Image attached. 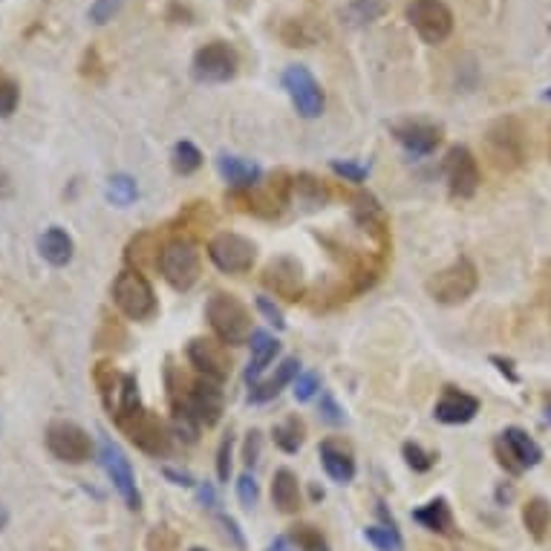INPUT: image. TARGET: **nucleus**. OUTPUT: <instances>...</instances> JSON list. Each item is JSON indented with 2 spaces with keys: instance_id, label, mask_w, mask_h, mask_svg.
<instances>
[{
  "instance_id": "nucleus-23",
  "label": "nucleus",
  "mask_w": 551,
  "mask_h": 551,
  "mask_svg": "<svg viewBox=\"0 0 551 551\" xmlns=\"http://www.w3.org/2000/svg\"><path fill=\"white\" fill-rule=\"evenodd\" d=\"M321 465L329 474V479H335L338 485H347L355 476V459H352V451L347 445L335 442V439H326L321 445Z\"/></svg>"
},
{
  "instance_id": "nucleus-26",
  "label": "nucleus",
  "mask_w": 551,
  "mask_h": 551,
  "mask_svg": "<svg viewBox=\"0 0 551 551\" xmlns=\"http://www.w3.org/2000/svg\"><path fill=\"white\" fill-rule=\"evenodd\" d=\"M413 520L419 526L430 528V531H439V534H451L453 531L451 505L445 500H430L419 511H413Z\"/></svg>"
},
{
  "instance_id": "nucleus-19",
  "label": "nucleus",
  "mask_w": 551,
  "mask_h": 551,
  "mask_svg": "<svg viewBox=\"0 0 551 551\" xmlns=\"http://www.w3.org/2000/svg\"><path fill=\"white\" fill-rule=\"evenodd\" d=\"M476 413H479V399L456 390V387H445L442 399L433 407V416L442 425H468L471 419H476Z\"/></svg>"
},
{
  "instance_id": "nucleus-46",
  "label": "nucleus",
  "mask_w": 551,
  "mask_h": 551,
  "mask_svg": "<svg viewBox=\"0 0 551 551\" xmlns=\"http://www.w3.org/2000/svg\"><path fill=\"white\" fill-rule=\"evenodd\" d=\"M217 520H220V526H223V531H226V537H231V543H234L240 551L246 549V540H243V534H240L237 523H234L231 517H226V514H223V517H217Z\"/></svg>"
},
{
  "instance_id": "nucleus-35",
  "label": "nucleus",
  "mask_w": 551,
  "mask_h": 551,
  "mask_svg": "<svg viewBox=\"0 0 551 551\" xmlns=\"http://www.w3.org/2000/svg\"><path fill=\"white\" fill-rule=\"evenodd\" d=\"M18 101H21V90L12 78L0 76V119L12 116L18 110Z\"/></svg>"
},
{
  "instance_id": "nucleus-39",
  "label": "nucleus",
  "mask_w": 551,
  "mask_h": 551,
  "mask_svg": "<svg viewBox=\"0 0 551 551\" xmlns=\"http://www.w3.org/2000/svg\"><path fill=\"white\" fill-rule=\"evenodd\" d=\"M321 390V378H318V373H301V376L295 378V399L301 401H309L315 399V393Z\"/></svg>"
},
{
  "instance_id": "nucleus-36",
  "label": "nucleus",
  "mask_w": 551,
  "mask_h": 551,
  "mask_svg": "<svg viewBox=\"0 0 551 551\" xmlns=\"http://www.w3.org/2000/svg\"><path fill=\"white\" fill-rule=\"evenodd\" d=\"M401 453H404L407 465H410L416 474H425V471L433 468V456H430L422 445H416V442H407V445L401 448Z\"/></svg>"
},
{
  "instance_id": "nucleus-14",
  "label": "nucleus",
  "mask_w": 551,
  "mask_h": 551,
  "mask_svg": "<svg viewBox=\"0 0 551 551\" xmlns=\"http://www.w3.org/2000/svg\"><path fill=\"white\" fill-rule=\"evenodd\" d=\"M283 90L289 93V99L303 119H318L324 113V90H321L318 78L301 64H295L283 73Z\"/></svg>"
},
{
  "instance_id": "nucleus-16",
  "label": "nucleus",
  "mask_w": 551,
  "mask_h": 551,
  "mask_svg": "<svg viewBox=\"0 0 551 551\" xmlns=\"http://www.w3.org/2000/svg\"><path fill=\"white\" fill-rule=\"evenodd\" d=\"M188 361L200 370L202 376L214 384H223L231 376V355L223 341L214 338H194L188 344Z\"/></svg>"
},
{
  "instance_id": "nucleus-18",
  "label": "nucleus",
  "mask_w": 551,
  "mask_h": 551,
  "mask_svg": "<svg viewBox=\"0 0 551 551\" xmlns=\"http://www.w3.org/2000/svg\"><path fill=\"white\" fill-rule=\"evenodd\" d=\"M393 136L399 139V145L413 156H430L442 145V127L427 125V122H404L393 127Z\"/></svg>"
},
{
  "instance_id": "nucleus-50",
  "label": "nucleus",
  "mask_w": 551,
  "mask_h": 551,
  "mask_svg": "<svg viewBox=\"0 0 551 551\" xmlns=\"http://www.w3.org/2000/svg\"><path fill=\"white\" fill-rule=\"evenodd\" d=\"M12 182H9V174L6 171H0V200H6V197H12Z\"/></svg>"
},
{
  "instance_id": "nucleus-24",
  "label": "nucleus",
  "mask_w": 551,
  "mask_h": 551,
  "mask_svg": "<svg viewBox=\"0 0 551 551\" xmlns=\"http://www.w3.org/2000/svg\"><path fill=\"white\" fill-rule=\"evenodd\" d=\"M249 347L251 364L249 370H246V381L254 387V384H257V376L269 367V361H275V355L280 352V341H277L272 332H266V329H254L249 338Z\"/></svg>"
},
{
  "instance_id": "nucleus-28",
  "label": "nucleus",
  "mask_w": 551,
  "mask_h": 551,
  "mask_svg": "<svg viewBox=\"0 0 551 551\" xmlns=\"http://www.w3.org/2000/svg\"><path fill=\"white\" fill-rule=\"evenodd\" d=\"M272 436H275V445L283 453H298L301 451L303 439H306V427L298 416H289L286 422H280V425L272 430Z\"/></svg>"
},
{
  "instance_id": "nucleus-51",
  "label": "nucleus",
  "mask_w": 551,
  "mask_h": 551,
  "mask_svg": "<svg viewBox=\"0 0 551 551\" xmlns=\"http://www.w3.org/2000/svg\"><path fill=\"white\" fill-rule=\"evenodd\" d=\"M272 551H295V549H292V540H289V537H277L275 543H272Z\"/></svg>"
},
{
  "instance_id": "nucleus-25",
  "label": "nucleus",
  "mask_w": 551,
  "mask_h": 551,
  "mask_svg": "<svg viewBox=\"0 0 551 551\" xmlns=\"http://www.w3.org/2000/svg\"><path fill=\"white\" fill-rule=\"evenodd\" d=\"M272 500L283 514H295L301 508V485L289 468H280L272 479Z\"/></svg>"
},
{
  "instance_id": "nucleus-8",
  "label": "nucleus",
  "mask_w": 551,
  "mask_h": 551,
  "mask_svg": "<svg viewBox=\"0 0 551 551\" xmlns=\"http://www.w3.org/2000/svg\"><path fill=\"white\" fill-rule=\"evenodd\" d=\"M494 453L511 476H520L528 468L540 465V459H543V448L528 436L523 427H505L497 445H494Z\"/></svg>"
},
{
  "instance_id": "nucleus-17",
  "label": "nucleus",
  "mask_w": 551,
  "mask_h": 551,
  "mask_svg": "<svg viewBox=\"0 0 551 551\" xmlns=\"http://www.w3.org/2000/svg\"><path fill=\"white\" fill-rule=\"evenodd\" d=\"M263 286L269 292H275L277 298H286V301H298L303 295V269L298 260L292 257H277L272 260L266 269H263Z\"/></svg>"
},
{
  "instance_id": "nucleus-33",
  "label": "nucleus",
  "mask_w": 551,
  "mask_h": 551,
  "mask_svg": "<svg viewBox=\"0 0 551 551\" xmlns=\"http://www.w3.org/2000/svg\"><path fill=\"white\" fill-rule=\"evenodd\" d=\"M295 546L301 551H329V543H326V537L318 531L315 526H298L292 531V537H289Z\"/></svg>"
},
{
  "instance_id": "nucleus-54",
  "label": "nucleus",
  "mask_w": 551,
  "mask_h": 551,
  "mask_svg": "<svg viewBox=\"0 0 551 551\" xmlns=\"http://www.w3.org/2000/svg\"><path fill=\"white\" fill-rule=\"evenodd\" d=\"M546 101H551V87H549V90H546Z\"/></svg>"
},
{
  "instance_id": "nucleus-34",
  "label": "nucleus",
  "mask_w": 551,
  "mask_h": 551,
  "mask_svg": "<svg viewBox=\"0 0 551 551\" xmlns=\"http://www.w3.org/2000/svg\"><path fill=\"white\" fill-rule=\"evenodd\" d=\"M148 251H159V246H153V234H139V237L130 243V249H127V260L136 263L139 272L148 269V266H156L151 257H148Z\"/></svg>"
},
{
  "instance_id": "nucleus-41",
  "label": "nucleus",
  "mask_w": 551,
  "mask_h": 551,
  "mask_svg": "<svg viewBox=\"0 0 551 551\" xmlns=\"http://www.w3.org/2000/svg\"><path fill=\"white\" fill-rule=\"evenodd\" d=\"M237 497L243 502V508H254L257 505V497H260V491H257V482H254V476L243 474L237 479Z\"/></svg>"
},
{
  "instance_id": "nucleus-30",
  "label": "nucleus",
  "mask_w": 551,
  "mask_h": 551,
  "mask_svg": "<svg viewBox=\"0 0 551 551\" xmlns=\"http://www.w3.org/2000/svg\"><path fill=\"white\" fill-rule=\"evenodd\" d=\"M107 197H110V202L125 208V205H130L139 197V185H136V179L130 174H113L107 179Z\"/></svg>"
},
{
  "instance_id": "nucleus-20",
  "label": "nucleus",
  "mask_w": 551,
  "mask_h": 551,
  "mask_svg": "<svg viewBox=\"0 0 551 551\" xmlns=\"http://www.w3.org/2000/svg\"><path fill=\"white\" fill-rule=\"evenodd\" d=\"M217 171H220V176L226 179L234 191L257 188V185H260V176H263L260 165H254V162L243 159V156H231V153H223V156L217 159Z\"/></svg>"
},
{
  "instance_id": "nucleus-43",
  "label": "nucleus",
  "mask_w": 551,
  "mask_h": 551,
  "mask_svg": "<svg viewBox=\"0 0 551 551\" xmlns=\"http://www.w3.org/2000/svg\"><path fill=\"white\" fill-rule=\"evenodd\" d=\"M257 309H260V315H263L269 324L275 326V329H286L283 312H280L275 303H272V298H257Z\"/></svg>"
},
{
  "instance_id": "nucleus-22",
  "label": "nucleus",
  "mask_w": 551,
  "mask_h": 551,
  "mask_svg": "<svg viewBox=\"0 0 551 551\" xmlns=\"http://www.w3.org/2000/svg\"><path fill=\"white\" fill-rule=\"evenodd\" d=\"M38 251H41V257H44L50 266L64 269V266H70V260H73V254H76V243H73V237H70L64 228L52 226L41 234Z\"/></svg>"
},
{
  "instance_id": "nucleus-52",
  "label": "nucleus",
  "mask_w": 551,
  "mask_h": 551,
  "mask_svg": "<svg viewBox=\"0 0 551 551\" xmlns=\"http://www.w3.org/2000/svg\"><path fill=\"white\" fill-rule=\"evenodd\" d=\"M6 523H9V511H6V508L0 505V531L6 528Z\"/></svg>"
},
{
  "instance_id": "nucleus-47",
  "label": "nucleus",
  "mask_w": 551,
  "mask_h": 551,
  "mask_svg": "<svg viewBox=\"0 0 551 551\" xmlns=\"http://www.w3.org/2000/svg\"><path fill=\"white\" fill-rule=\"evenodd\" d=\"M491 364H497V370H500L502 376L508 378L511 384H517V381H520V376L514 373V364H511L508 358H502V355H491Z\"/></svg>"
},
{
  "instance_id": "nucleus-44",
  "label": "nucleus",
  "mask_w": 551,
  "mask_h": 551,
  "mask_svg": "<svg viewBox=\"0 0 551 551\" xmlns=\"http://www.w3.org/2000/svg\"><path fill=\"white\" fill-rule=\"evenodd\" d=\"M321 416L329 425H344V410L335 404V399L329 393H324V399H321Z\"/></svg>"
},
{
  "instance_id": "nucleus-12",
  "label": "nucleus",
  "mask_w": 551,
  "mask_h": 551,
  "mask_svg": "<svg viewBox=\"0 0 551 551\" xmlns=\"http://www.w3.org/2000/svg\"><path fill=\"white\" fill-rule=\"evenodd\" d=\"M407 21L425 44H442L453 32V12L442 0H413L407 6Z\"/></svg>"
},
{
  "instance_id": "nucleus-42",
  "label": "nucleus",
  "mask_w": 551,
  "mask_h": 551,
  "mask_svg": "<svg viewBox=\"0 0 551 551\" xmlns=\"http://www.w3.org/2000/svg\"><path fill=\"white\" fill-rule=\"evenodd\" d=\"M231 448H234V436L228 433L226 439H223V445H220V451H217V476H220V482H228V476H231Z\"/></svg>"
},
{
  "instance_id": "nucleus-3",
  "label": "nucleus",
  "mask_w": 551,
  "mask_h": 551,
  "mask_svg": "<svg viewBox=\"0 0 551 551\" xmlns=\"http://www.w3.org/2000/svg\"><path fill=\"white\" fill-rule=\"evenodd\" d=\"M485 151L500 171H514L526 162V127L520 119H497L485 133Z\"/></svg>"
},
{
  "instance_id": "nucleus-4",
  "label": "nucleus",
  "mask_w": 551,
  "mask_h": 551,
  "mask_svg": "<svg viewBox=\"0 0 551 551\" xmlns=\"http://www.w3.org/2000/svg\"><path fill=\"white\" fill-rule=\"evenodd\" d=\"M479 286V272H476L474 260L468 257H459L453 260L448 269L436 272L425 283L427 295L442 306H456V303H465Z\"/></svg>"
},
{
  "instance_id": "nucleus-27",
  "label": "nucleus",
  "mask_w": 551,
  "mask_h": 551,
  "mask_svg": "<svg viewBox=\"0 0 551 551\" xmlns=\"http://www.w3.org/2000/svg\"><path fill=\"white\" fill-rule=\"evenodd\" d=\"M523 523H526V531L537 540V543H543L546 540V534H549L551 528V505L543 497H534V500L526 502V508H523Z\"/></svg>"
},
{
  "instance_id": "nucleus-32",
  "label": "nucleus",
  "mask_w": 551,
  "mask_h": 551,
  "mask_svg": "<svg viewBox=\"0 0 551 551\" xmlns=\"http://www.w3.org/2000/svg\"><path fill=\"white\" fill-rule=\"evenodd\" d=\"M384 0H352L350 9H347V18L350 24H373L376 18L384 15Z\"/></svg>"
},
{
  "instance_id": "nucleus-9",
  "label": "nucleus",
  "mask_w": 551,
  "mask_h": 551,
  "mask_svg": "<svg viewBox=\"0 0 551 551\" xmlns=\"http://www.w3.org/2000/svg\"><path fill=\"white\" fill-rule=\"evenodd\" d=\"M208 257L211 263L220 269V272H228V275H243V272H251L254 260H257V246L246 240L243 234H234V231H220L211 237L208 243Z\"/></svg>"
},
{
  "instance_id": "nucleus-48",
  "label": "nucleus",
  "mask_w": 551,
  "mask_h": 551,
  "mask_svg": "<svg viewBox=\"0 0 551 551\" xmlns=\"http://www.w3.org/2000/svg\"><path fill=\"white\" fill-rule=\"evenodd\" d=\"M162 474L168 476V479H171L174 485H185V488H191V485H194V476L185 474V471H174V468H165Z\"/></svg>"
},
{
  "instance_id": "nucleus-15",
  "label": "nucleus",
  "mask_w": 551,
  "mask_h": 551,
  "mask_svg": "<svg viewBox=\"0 0 551 551\" xmlns=\"http://www.w3.org/2000/svg\"><path fill=\"white\" fill-rule=\"evenodd\" d=\"M445 179H448V191H451L453 200H471L476 191H479V162L471 153V148L465 145H456L445 156Z\"/></svg>"
},
{
  "instance_id": "nucleus-7",
  "label": "nucleus",
  "mask_w": 551,
  "mask_h": 551,
  "mask_svg": "<svg viewBox=\"0 0 551 551\" xmlns=\"http://www.w3.org/2000/svg\"><path fill=\"white\" fill-rule=\"evenodd\" d=\"M113 303L130 321H148L156 312V295L148 277L139 269H125L113 280Z\"/></svg>"
},
{
  "instance_id": "nucleus-31",
  "label": "nucleus",
  "mask_w": 551,
  "mask_h": 551,
  "mask_svg": "<svg viewBox=\"0 0 551 551\" xmlns=\"http://www.w3.org/2000/svg\"><path fill=\"white\" fill-rule=\"evenodd\" d=\"M367 543H373L378 551H404V540H401L396 526H370L364 528Z\"/></svg>"
},
{
  "instance_id": "nucleus-37",
  "label": "nucleus",
  "mask_w": 551,
  "mask_h": 551,
  "mask_svg": "<svg viewBox=\"0 0 551 551\" xmlns=\"http://www.w3.org/2000/svg\"><path fill=\"white\" fill-rule=\"evenodd\" d=\"M176 546H179V537L174 528L156 526L148 534V551H176Z\"/></svg>"
},
{
  "instance_id": "nucleus-45",
  "label": "nucleus",
  "mask_w": 551,
  "mask_h": 551,
  "mask_svg": "<svg viewBox=\"0 0 551 551\" xmlns=\"http://www.w3.org/2000/svg\"><path fill=\"white\" fill-rule=\"evenodd\" d=\"M260 430H251L249 439H246V448H243V459H246V465H257V459H260Z\"/></svg>"
},
{
  "instance_id": "nucleus-38",
  "label": "nucleus",
  "mask_w": 551,
  "mask_h": 551,
  "mask_svg": "<svg viewBox=\"0 0 551 551\" xmlns=\"http://www.w3.org/2000/svg\"><path fill=\"white\" fill-rule=\"evenodd\" d=\"M125 6V0H96L93 6H90V12H87V18L93 21V24H107V21H113V15L119 12Z\"/></svg>"
},
{
  "instance_id": "nucleus-11",
  "label": "nucleus",
  "mask_w": 551,
  "mask_h": 551,
  "mask_svg": "<svg viewBox=\"0 0 551 551\" xmlns=\"http://www.w3.org/2000/svg\"><path fill=\"white\" fill-rule=\"evenodd\" d=\"M99 456L104 471H107L110 482H113V488L119 491V497L125 500V505L130 511H139V508H142V494H139V488H136V474H133V468H130V459L125 456V451H122L110 436H101Z\"/></svg>"
},
{
  "instance_id": "nucleus-6",
  "label": "nucleus",
  "mask_w": 551,
  "mask_h": 551,
  "mask_svg": "<svg viewBox=\"0 0 551 551\" xmlns=\"http://www.w3.org/2000/svg\"><path fill=\"white\" fill-rule=\"evenodd\" d=\"M159 272L174 286L176 292H188L200 280V251H197V246L191 240L176 237L171 243H165L162 251H159Z\"/></svg>"
},
{
  "instance_id": "nucleus-5",
  "label": "nucleus",
  "mask_w": 551,
  "mask_h": 551,
  "mask_svg": "<svg viewBox=\"0 0 551 551\" xmlns=\"http://www.w3.org/2000/svg\"><path fill=\"white\" fill-rule=\"evenodd\" d=\"M116 425L139 451L148 453V456H165L171 451V430L165 427V422L156 413L145 410L142 404L136 410L125 413V416H119Z\"/></svg>"
},
{
  "instance_id": "nucleus-53",
  "label": "nucleus",
  "mask_w": 551,
  "mask_h": 551,
  "mask_svg": "<svg viewBox=\"0 0 551 551\" xmlns=\"http://www.w3.org/2000/svg\"><path fill=\"white\" fill-rule=\"evenodd\" d=\"M546 419L551 422V399H546Z\"/></svg>"
},
{
  "instance_id": "nucleus-21",
  "label": "nucleus",
  "mask_w": 551,
  "mask_h": 551,
  "mask_svg": "<svg viewBox=\"0 0 551 551\" xmlns=\"http://www.w3.org/2000/svg\"><path fill=\"white\" fill-rule=\"evenodd\" d=\"M298 376H301V361H298V358H283L280 367L275 370V376L251 387L249 401L251 404H266V401L277 399L280 390H283L286 384H292Z\"/></svg>"
},
{
  "instance_id": "nucleus-40",
  "label": "nucleus",
  "mask_w": 551,
  "mask_h": 551,
  "mask_svg": "<svg viewBox=\"0 0 551 551\" xmlns=\"http://www.w3.org/2000/svg\"><path fill=\"white\" fill-rule=\"evenodd\" d=\"M332 171L338 176H344L347 182H364L370 176V165H358V162H332Z\"/></svg>"
},
{
  "instance_id": "nucleus-10",
  "label": "nucleus",
  "mask_w": 551,
  "mask_h": 551,
  "mask_svg": "<svg viewBox=\"0 0 551 551\" xmlns=\"http://www.w3.org/2000/svg\"><path fill=\"white\" fill-rule=\"evenodd\" d=\"M237 52L234 47H228L226 41H211L200 50L194 52V61H191V73L200 84H226L237 76Z\"/></svg>"
},
{
  "instance_id": "nucleus-29",
  "label": "nucleus",
  "mask_w": 551,
  "mask_h": 551,
  "mask_svg": "<svg viewBox=\"0 0 551 551\" xmlns=\"http://www.w3.org/2000/svg\"><path fill=\"white\" fill-rule=\"evenodd\" d=\"M171 162H174L176 174L191 176L202 168V153L194 142H176Z\"/></svg>"
},
{
  "instance_id": "nucleus-49",
  "label": "nucleus",
  "mask_w": 551,
  "mask_h": 551,
  "mask_svg": "<svg viewBox=\"0 0 551 551\" xmlns=\"http://www.w3.org/2000/svg\"><path fill=\"white\" fill-rule=\"evenodd\" d=\"M200 502L205 508H217V494H214L211 482H202L200 485Z\"/></svg>"
},
{
  "instance_id": "nucleus-2",
  "label": "nucleus",
  "mask_w": 551,
  "mask_h": 551,
  "mask_svg": "<svg viewBox=\"0 0 551 551\" xmlns=\"http://www.w3.org/2000/svg\"><path fill=\"white\" fill-rule=\"evenodd\" d=\"M205 318L214 329L217 341H223L226 347H243L251 338V315L249 309L243 306L240 298L217 292L211 295L205 303Z\"/></svg>"
},
{
  "instance_id": "nucleus-13",
  "label": "nucleus",
  "mask_w": 551,
  "mask_h": 551,
  "mask_svg": "<svg viewBox=\"0 0 551 551\" xmlns=\"http://www.w3.org/2000/svg\"><path fill=\"white\" fill-rule=\"evenodd\" d=\"M47 448L67 465H84L93 456V439L84 427L73 422H52L47 427Z\"/></svg>"
},
{
  "instance_id": "nucleus-1",
  "label": "nucleus",
  "mask_w": 551,
  "mask_h": 551,
  "mask_svg": "<svg viewBox=\"0 0 551 551\" xmlns=\"http://www.w3.org/2000/svg\"><path fill=\"white\" fill-rule=\"evenodd\" d=\"M171 387V404H174V413H185L191 416L200 427H214L223 419V410H226V396L220 390V384L202 378V381H191L188 390L168 384Z\"/></svg>"
},
{
  "instance_id": "nucleus-55",
  "label": "nucleus",
  "mask_w": 551,
  "mask_h": 551,
  "mask_svg": "<svg viewBox=\"0 0 551 551\" xmlns=\"http://www.w3.org/2000/svg\"><path fill=\"white\" fill-rule=\"evenodd\" d=\"M549 159H551V130H549Z\"/></svg>"
},
{
  "instance_id": "nucleus-56",
  "label": "nucleus",
  "mask_w": 551,
  "mask_h": 551,
  "mask_svg": "<svg viewBox=\"0 0 551 551\" xmlns=\"http://www.w3.org/2000/svg\"><path fill=\"white\" fill-rule=\"evenodd\" d=\"M191 551H205V549H191Z\"/></svg>"
}]
</instances>
